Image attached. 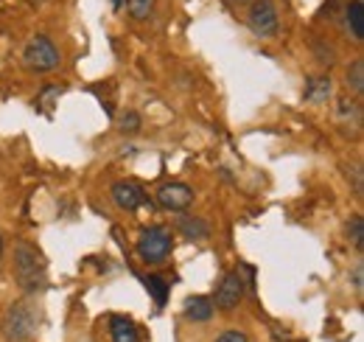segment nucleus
I'll list each match as a JSON object with an SVG mask.
<instances>
[{
	"label": "nucleus",
	"instance_id": "nucleus-1",
	"mask_svg": "<svg viewBox=\"0 0 364 342\" xmlns=\"http://www.w3.org/2000/svg\"><path fill=\"white\" fill-rule=\"evenodd\" d=\"M14 278L17 286L28 295H37L48 286V261L37 244L31 242L14 244Z\"/></svg>",
	"mask_w": 364,
	"mask_h": 342
},
{
	"label": "nucleus",
	"instance_id": "nucleus-2",
	"mask_svg": "<svg viewBox=\"0 0 364 342\" xmlns=\"http://www.w3.org/2000/svg\"><path fill=\"white\" fill-rule=\"evenodd\" d=\"M137 258L149 266H160L166 264L171 250H174V233L166 227V224H151V227H143L140 236H137Z\"/></svg>",
	"mask_w": 364,
	"mask_h": 342
},
{
	"label": "nucleus",
	"instance_id": "nucleus-3",
	"mask_svg": "<svg viewBox=\"0 0 364 342\" xmlns=\"http://www.w3.org/2000/svg\"><path fill=\"white\" fill-rule=\"evenodd\" d=\"M3 337L6 342H28L37 331V314L28 303H11L3 317Z\"/></svg>",
	"mask_w": 364,
	"mask_h": 342
},
{
	"label": "nucleus",
	"instance_id": "nucleus-4",
	"mask_svg": "<svg viewBox=\"0 0 364 342\" xmlns=\"http://www.w3.org/2000/svg\"><path fill=\"white\" fill-rule=\"evenodd\" d=\"M59 62H62V53H59V48L53 45V40L46 37V34L31 37L28 45H26V51H23V65H26L31 73H48V71H56V68H59Z\"/></svg>",
	"mask_w": 364,
	"mask_h": 342
},
{
	"label": "nucleus",
	"instance_id": "nucleus-5",
	"mask_svg": "<svg viewBox=\"0 0 364 342\" xmlns=\"http://www.w3.org/2000/svg\"><path fill=\"white\" fill-rule=\"evenodd\" d=\"M247 26L255 37L261 40H272L280 31V17H277V6L274 0H250L247 9Z\"/></svg>",
	"mask_w": 364,
	"mask_h": 342
},
{
	"label": "nucleus",
	"instance_id": "nucleus-6",
	"mask_svg": "<svg viewBox=\"0 0 364 342\" xmlns=\"http://www.w3.org/2000/svg\"><path fill=\"white\" fill-rule=\"evenodd\" d=\"M247 292V278L241 275V269H230L228 275L222 278L219 289H216V298H213V309L219 311H235L244 300Z\"/></svg>",
	"mask_w": 364,
	"mask_h": 342
},
{
	"label": "nucleus",
	"instance_id": "nucleus-7",
	"mask_svg": "<svg viewBox=\"0 0 364 342\" xmlns=\"http://www.w3.org/2000/svg\"><path fill=\"white\" fill-rule=\"evenodd\" d=\"M193 202V188L185 185V182H163L157 188V205L163 211H174V214H182L188 211Z\"/></svg>",
	"mask_w": 364,
	"mask_h": 342
},
{
	"label": "nucleus",
	"instance_id": "nucleus-8",
	"mask_svg": "<svg viewBox=\"0 0 364 342\" xmlns=\"http://www.w3.org/2000/svg\"><path fill=\"white\" fill-rule=\"evenodd\" d=\"M109 194H112V202H115L121 211H137L140 205H149V208H151V202L146 200V194H143V188H140L137 182H127V180L112 182Z\"/></svg>",
	"mask_w": 364,
	"mask_h": 342
},
{
	"label": "nucleus",
	"instance_id": "nucleus-9",
	"mask_svg": "<svg viewBox=\"0 0 364 342\" xmlns=\"http://www.w3.org/2000/svg\"><path fill=\"white\" fill-rule=\"evenodd\" d=\"M177 233H182L188 242H205V239H210L213 227H210V222L202 219V216L182 214L180 219H177Z\"/></svg>",
	"mask_w": 364,
	"mask_h": 342
},
{
	"label": "nucleus",
	"instance_id": "nucleus-10",
	"mask_svg": "<svg viewBox=\"0 0 364 342\" xmlns=\"http://www.w3.org/2000/svg\"><path fill=\"white\" fill-rule=\"evenodd\" d=\"M213 300L205 298V295H191L182 306V314L191 320V323H208L213 317Z\"/></svg>",
	"mask_w": 364,
	"mask_h": 342
},
{
	"label": "nucleus",
	"instance_id": "nucleus-11",
	"mask_svg": "<svg viewBox=\"0 0 364 342\" xmlns=\"http://www.w3.org/2000/svg\"><path fill=\"white\" fill-rule=\"evenodd\" d=\"M345 28H348V34L356 43L364 40V0L348 3V9H345Z\"/></svg>",
	"mask_w": 364,
	"mask_h": 342
},
{
	"label": "nucleus",
	"instance_id": "nucleus-12",
	"mask_svg": "<svg viewBox=\"0 0 364 342\" xmlns=\"http://www.w3.org/2000/svg\"><path fill=\"white\" fill-rule=\"evenodd\" d=\"M109 337H112V342H140L137 326L129 317H121V314L109 320Z\"/></svg>",
	"mask_w": 364,
	"mask_h": 342
},
{
	"label": "nucleus",
	"instance_id": "nucleus-13",
	"mask_svg": "<svg viewBox=\"0 0 364 342\" xmlns=\"http://www.w3.org/2000/svg\"><path fill=\"white\" fill-rule=\"evenodd\" d=\"M336 121L339 124H359L362 121V104H359V98L339 95L336 98Z\"/></svg>",
	"mask_w": 364,
	"mask_h": 342
},
{
	"label": "nucleus",
	"instance_id": "nucleus-14",
	"mask_svg": "<svg viewBox=\"0 0 364 342\" xmlns=\"http://www.w3.org/2000/svg\"><path fill=\"white\" fill-rule=\"evenodd\" d=\"M143 286H146V289H149V295L154 298L157 309H163V306H166L168 292H171V278H166V275H146V278H143Z\"/></svg>",
	"mask_w": 364,
	"mask_h": 342
},
{
	"label": "nucleus",
	"instance_id": "nucleus-15",
	"mask_svg": "<svg viewBox=\"0 0 364 342\" xmlns=\"http://www.w3.org/2000/svg\"><path fill=\"white\" fill-rule=\"evenodd\" d=\"M331 90H333L331 76H311V79L306 82V101H311V104H322V101H328V98H331Z\"/></svg>",
	"mask_w": 364,
	"mask_h": 342
},
{
	"label": "nucleus",
	"instance_id": "nucleus-16",
	"mask_svg": "<svg viewBox=\"0 0 364 342\" xmlns=\"http://www.w3.org/2000/svg\"><path fill=\"white\" fill-rule=\"evenodd\" d=\"M345 85L350 87V93H353L356 98L364 95V59L362 56H356V59L348 65V71H345Z\"/></svg>",
	"mask_w": 364,
	"mask_h": 342
},
{
	"label": "nucleus",
	"instance_id": "nucleus-17",
	"mask_svg": "<svg viewBox=\"0 0 364 342\" xmlns=\"http://www.w3.org/2000/svg\"><path fill=\"white\" fill-rule=\"evenodd\" d=\"M345 236H348V242L362 253L364 250V219L362 214H353L348 219V224H345Z\"/></svg>",
	"mask_w": 364,
	"mask_h": 342
},
{
	"label": "nucleus",
	"instance_id": "nucleus-18",
	"mask_svg": "<svg viewBox=\"0 0 364 342\" xmlns=\"http://www.w3.org/2000/svg\"><path fill=\"white\" fill-rule=\"evenodd\" d=\"M127 11L132 20H149L154 11V0H127Z\"/></svg>",
	"mask_w": 364,
	"mask_h": 342
},
{
	"label": "nucleus",
	"instance_id": "nucleus-19",
	"mask_svg": "<svg viewBox=\"0 0 364 342\" xmlns=\"http://www.w3.org/2000/svg\"><path fill=\"white\" fill-rule=\"evenodd\" d=\"M140 127H143V118H140V113H135V110H129V113H124L118 118V132L121 135H135V132H140Z\"/></svg>",
	"mask_w": 364,
	"mask_h": 342
},
{
	"label": "nucleus",
	"instance_id": "nucleus-20",
	"mask_svg": "<svg viewBox=\"0 0 364 342\" xmlns=\"http://www.w3.org/2000/svg\"><path fill=\"white\" fill-rule=\"evenodd\" d=\"M314 56H317L319 65H328V68H331V65L336 62V48L331 43H325V40H317V43H314Z\"/></svg>",
	"mask_w": 364,
	"mask_h": 342
},
{
	"label": "nucleus",
	"instance_id": "nucleus-21",
	"mask_svg": "<svg viewBox=\"0 0 364 342\" xmlns=\"http://www.w3.org/2000/svg\"><path fill=\"white\" fill-rule=\"evenodd\" d=\"M345 177H348V182L353 185V191H356V197H362L364 191V171L359 163H348L345 166Z\"/></svg>",
	"mask_w": 364,
	"mask_h": 342
},
{
	"label": "nucleus",
	"instance_id": "nucleus-22",
	"mask_svg": "<svg viewBox=\"0 0 364 342\" xmlns=\"http://www.w3.org/2000/svg\"><path fill=\"white\" fill-rule=\"evenodd\" d=\"M216 342H250V337H247L244 331H235V328H232V331L219 334V337H216Z\"/></svg>",
	"mask_w": 364,
	"mask_h": 342
},
{
	"label": "nucleus",
	"instance_id": "nucleus-23",
	"mask_svg": "<svg viewBox=\"0 0 364 342\" xmlns=\"http://www.w3.org/2000/svg\"><path fill=\"white\" fill-rule=\"evenodd\" d=\"M364 264L362 261H359V264H356V266H353V286H356V289H362L364 286Z\"/></svg>",
	"mask_w": 364,
	"mask_h": 342
},
{
	"label": "nucleus",
	"instance_id": "nucleus-24",
	"mask_svg": "<svg viewBox=\"0 0 364 342\" xmlns=\"http://www.w3.org/2000/svg\"><path fill=\"white\" fill-rule=\"evenodd\" d=\"M112 6H115V9H121V6H124V0H112Z\"/></svg>",
	"mask_w": 364,
	"mask_h": 342
},
{
	"label": "nucleus",
	"instance_id": "nucleus-25",
	"mask_svg": "<svg viewBox=\"0 0 364 342\" xmlns=\"http://www.w3.org/2000/svg\"><path fill=\"white\" fill-rule=\"evenodd\" d=\"M0 258H3V236H0Z\"/></svg>",
	"mask_w": 364,
	"mask_h": 342
},
{
	"label": "nucleus",
	"instance_id": "nucleus-26",
	"mask_svg": "<svg viewBox=\"0 0 364 342\" xmlns=\"http://www.w3.org/2000/svg\"><path fill=\"white\" fill-rule=\"evenodd\" d=\"M232 3H250V0H232Z\"/></svg>",
	"mask_w": 364,
	"mask_h": 342
}]
</instances>
